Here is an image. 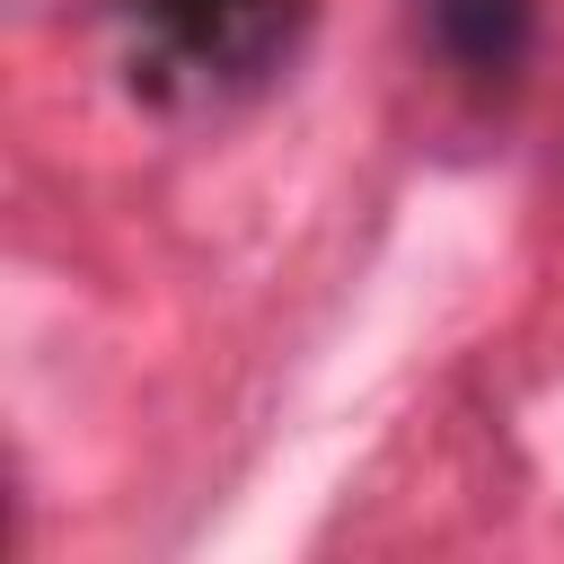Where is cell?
Instances as JSON below:
<instances>
[{
    "label": "cell",
    "mask_w": 564,
    "mask_h": 564,
    "mask_svg": "<svg viewBox=\"0 0 564 564\" xmlns=\"http://www.w3.org/2000/svg\"><path fill=\"white\" fill-rule=\"evenodd\" d=\"M423 26L458 70L502 79V70H520V53L538 35V0H423Z\"/></svg>",
    "instance_id": "1"
}]
</instances>
